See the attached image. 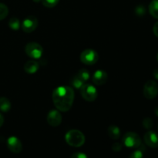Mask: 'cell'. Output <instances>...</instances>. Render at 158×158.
<instances>
[{
    "instance_id": "52a82bcc",
    "label": "cell",
    "mask_w": 158,
    "mask_h": 158,
    "mask_svg": "<svg viewBox=\"0 0 158 158\" xmlns=\"http://www.w3.org/2000/svg\"><path fill=\"white\" fill-rule=\"evenodd\" d=\"M158 94V85L154 80H148L143 87V95L148 100L154 99Z\"/></svg>"
},
{
    "instance_id": "4dcf8cb0",
    "label": "cell",
    "mask_w": 158,
    "mask_h": 158,
    "mask_svg": "<svg viewBox=\"0 0 158 158\" xmlns=\"http://www.w3.org/2000/svg\"><path fill=\"white\" fill-rule=\"evenodd\" d=\"M34 2H39L40 1H41V0H33Z\"/></svg>"
},
{
    "instance_id": "ac0fdd59",
    "label": "cell",
    "mask_w": 158,
    "mask_h": 158,
    "mask_svg": "<svg viewBox=\"0 0 158 158\" xmlns=\"http://www.w3.org/2000/svg\"><path fill=\"white\" fill-rule=\"evenodd\" d=\"M70 83L73 87L76 88V89H80L81 86L84 84V82H83L78 76L76 75L71 79Z\"/></svg>"
},
{
    "instance_id": "30bf717a",
    "label": "cell",
    "mask_w": 158,
    "mask_h": 158,
    "mask_svg": "<svg viewBox=\"0 0 158 158\" xmlns=\"http://www.w3.org/2000/svg\"><path fill=\"white\" fill-rule=\"evenodd\" d=\"M62 122V115L58 110H52L47 114V123L52 127H58Z\"/></svg>"
},
{
    "instance_id": "ba28073f",
    "label": "cell",
    "mask_w": 158,
    "mask_h": 158,
    "mask_svg": "<svg viewBox=\"0 0 158 158\" xmlns=\"http://www.w3.org/2000/svg\"><path fill=\"white\" fill-rule=\"evenodd\" d=\"M38 26V19L35 16H28L22 23V29L26 33L35 31Z\"/></svg>"
},
{
    "instance_id": "1f68e13d",
    "label": "cell",
    "mask_w": 158,
    "mask_h": 158,
    "mask_svg": "<svg viewBox=\"0 0 158 158\" xmlns=\"http://www.w3.org/2000/svg\"><path fill=\"white\" fill-rule=\"evenodd\" d=\"M157 62H158V53H157Z\"/></svg>"
},
{
    "instance_id": "2e32d148",
    "label": "cell",
    "mask_w": 158,
    "mask_h": 158,
    "mask_svg": "<svg viewBox=\"0 0 158 158\" xmlns=\"http://www.w3.org/2000/svg\"><path fill=\"white\" fill-rule=\"evenodd\" d=\"M149 12L154 18L158 19V0H152L149 5Z\"/></svg>"
},
{
    "instance_id": "4316f807",
    "label": "cell",
    "mask_w": 158,
    "mask_h": 158,
    "mask_svg": "<svg viewBox=\"0 0 158 158\" xmlns=\"http://www.w3.org/2000/svg\"><path fill=\"white\" fill-rule=\"evenodd\" d=\"M153 32H154V35L158 38V22L154 24V28H153Z\"/></svg>"
},
{
    "instance_id": "e0dca14e",
    "label": "cell",
    "mask_w": 158,
    "mask_h": 158,
    "mask_svg": "<svg viewBox=\"0 0 158 158\" xmlns=\"http://www.w3.org/2000/svg\"><path fill=\"white\" fill-rule=\"evenodd\" d=\"M9 26L12 30H19L20 28V22L19 20V19H17L16 17H12V18H11L9 21Z\"/></svg>"
},
{
    "instance_id": "4fadbf2b",
    "label": "cell",
    "mask_w": 158,
    "mask_h": 158,
    "mask_svg": "<svg viewBox=\"0 0 158 158\" xmlns=\"http://www.w3.org/2000/svg\"><path fill=\"white\" fill-rule=\"evenodd\" d=\"M39 68H40V64L35 60H29L24 65V70L28 74L35 73L38 71Z\"/></svg>"
},
{
    "instance_id": "484cf974",
    "label": "cell",
    "mask_w": 158,
    "mask_h": 158,
    "mask_svg": "<svg viewBox=\"0 0 158 158\" xmlns=\"http://www.w3.org/2000/svg\"><path fill=\"white\" fill-rule=\"evenodd\" d=\"M112 149L115 152H119V151H121L122 145L120 143H114L112 146Z\"/></svg>"
},
{
    "instance_id": "603a6c76",
    "label": "cell",
    "mask_w": 158,
    "mask_h": 158,
    "mask_svg": "<svg viewBox=\"0 0 158 158\" xmlns=\"http://www.w3.org/2000/svg\"><path fill=\"white\" fill-rule=\"evenodd\" d=\"M135 13L137 14L138 16H143L146 13V9L143 6L140 5V6H137L135 9Z\"/></svg>"
},
{
    "instance_id": "8fae6325",
    "label": "cell",
    "mask_w": 158,
    "mask_h": 158,
    "mask_svg": "<svg viewBox=\"0 0 158 158\" xmlns=\"http://www.w3.org/2000/svg\"><path fill=\"white\" fill-rule=\"evenodd\" d=\"M108 75L106 71L98 69L92 76V81L97 86H102L107 81Z\"/></svg>"
},
{
    "instance_id": "7c38bea8",
    "label": "cell",
    "mask_w": 158,
    "mask_h": 158,
    "mask_svg": "<svg viewBox=\"0 0 158 158\" xmlns=\"http://www.w3.org/2000/svg\"><path fill=\"white\" fill-rule=\"evenodd\" d=\"M144 142L148 147L152 148H158V134L154 131H150L144 134Z\"/></svg>"
},
{
    "instance_id": "3957f363",
    "label": "cell",
    "mask_w": 158,
    "mask_h": 158,
    "mask_svg": "<svg viewBox=\"0 0 158 158\" xmlns=\"http://www.w3.org/2000/svg\"><path fill=\"white\" fill-rule=\"evenodd\" d=\"M123 143L129 148H138L141 146V139L140 136L134 132H128L123 137Z\"/></svg>"
},
{
    "instance_id": "8992f818",
    "label": "cell",
    "mask_w": 158,
    "mask_h": 158,
    "mask_svg": "<svg viewBox=\"0 0 158 158\" xmlns=\"http://www.w3.org/2000/svg\"><path fill=\"white\" fill-rule=\"evenodd\" d=\"M80 60L86 65H94L98 60V53L92 49H86L80 54Z\"/></svg>"
},
{
    "instance_id": "d6986e66",
    "label": "cell",
    "mask_w": 158,
    "mask_h": 158,
    "mask_svg": "<svg viewBox=\"0 0 158 158\" xmlns=\"http://www.w3.org/2000/svg\"><path fill=\"white\" fill-rule=\"evenodd\" d=\"M83 82H86L89 80L90 78V73H89V71L86 69H81L79 70L78 73L77 74Z\"/></svg>"
},
{
    "instance_id": "7a4b0ae2",
    "label": "cell",
    "mask_w": 158,
    "mask_h": 158,
    "mask_svg": "<svg viewBox=\"0 0 158 158\" xmlns=\"http://www.w3.org/2000/svg\"><path fill=\"white\" fill-rule=\"evenodd\" d=\"M65 140L69 146L80 148L84 144L86 138L81 131L78 130H71L66 134Z\"/></svg>"
},
{
    "instance_id": "5bb4252c",
    "label": "cell",
    "mask_w": 158,
    "mask_h": 158,
    "mask_svg": "<svg viewBox=\"0 0 158 158\" xmlns=\"http://www.w3.org/2000/svg\"><path fill=\"white\" fill-rule=\"evenodd\" d=\"M108 135L113 140H118L120 137V130L115 125H111L108 127Z\"/></svg>"
},
{
    "instance_id": "6da1fadb",
    "label": "cell",
    "mask_w": 158,
    "mask_h": 158,
    "mask_svg": "<svg viewBox=\"0 0 158 158\" xmlns=\"http://www.w3.org/2000/svg\"><path fill=\"white\" fill-rule=\"evenodd\" d=\"M52 101L60 112H67L71 109L74 100V91L70 86H62L52 92Z\"/></svg>"
},
{
    "instance_id": "ffe728a7",
    "label": "cell",
    "mask_w": 158,
    "mask_h": 158,
    "mask_svg": "<svg viewBox=\"0 0 158 158\" xmlns=\"http://www.w3.org/2000/svg\"><path fill=\"white\" fill-rule=\"evenodd\" d=\"M9 14V9L3 3H0V21L4 19Z\"/></svg>"
},
{
    "instance_id": "7402d4cb",
    "label": "cell",
    "mask_w": 158,
    "mask_h": 158,
    "mask_svg": "<svg viewBox=\"0 0 158 158\" xmlns=\"http://www.w3.org/2000/svg\"><path fill=\"white\" fill-rule=\"evenodd\" d=\"M143 126L145 129L150 130L154 126V123H153V120L151 118H145L143 120Z\"/></svg>"
},
{
    "instance_id": "9a60e30c",
    "label": "cell",
    "mask_w": 158,
    "mask_h": 158,
    "mask_svg": "<svg viewBox=\"0 0 158 158\" xmlns=\"http://www.w3.org/2000/svg\"><path fill=\"white\" fill-rule=\"evenodd\" d=\"M11 107H12V105L9 99L5 97H0V111L4 113L9 112Z\"/></svg>"
},
{
    "instance_id": "277c9868",
    "label": "cell",
    "mask_w": 158,
    "mask_h": 158,
    "mask_svg": "<svg viewBox=\"0 0 158 158\" xmlns=\"http://www.w3.org/2000/svg\"><path fill=\"white\" fill-rule=\"evenodd\" d=\"M80 89L82 97L88 102L94 101L98 96L97 88L94 85L89 84V83L85 84L84 83Z\"/></svg>"
},
{
    "instance_id": "44dd1931",
    "label": "cell",
    "mask_w": 158,
    "mask_h": 158,
    "mask_svg": "<svg viewBox=\"0 0 158 158\" xmlns=\"http://www.w3.org/2000/svg\"><path fill=\"white\" fill-rule=\"evenodd\" d=\"M42 3L44 6L47 8H52L55 7L58 4L60 0H41Z\"/></svg>"
},
{
    "instance_id": "d4e9b609",
    "label": "cell",
    "mask_w": 158,
    "mask_h": 158,
    "mask_svg": "<svg viewBox=\"0 0 158 158\" xmlns=\"http://www.w3.org/2000/svg\"><path fill=\"white\" fill-rule=\"evenodd\" d=\"M70 158H88L86 154L82 152H76L73 154H72Z\"/></svg>"
},
{
    "instance_id": "f546056e",
    "label": "cell",
    "mask_w": 158,
    "mask_h": 158,
    "mask_svg": "<svg viewBox=\"0 0 158 158\" xmlns=\"http://www.w3.org/2000/svg\"><path fill=\"white\" fill-rule=\"evenodd\" d=\"M154 113H155L156 115L158 117V106H157V107L155 108V110H154Z\"/></svg>"
},
{
    "instance_id": "f1b7e54d",
    "label": "cell",
    "mask_w": 158,
    "mask_h": 158,
    "mask_svg": "<svg viewBox=\"0 0 158 158\" xmlns=\"http://www.w3.org/2000/svg\"><path fill=\"white\" fill-rule=\"evenodd\" d=\"M3 123H4V117H3V116L0 114V127L2 126Z\"/></svg>"
},
{
    "instance_id": "cb8c5ba5",
    "label": "cell",
    "mask_w": 158,
    "mask_h": 158,
    "mask_svg": "<svg viewBox=\"0 0 158 158\" xmlns=\"http://www.w3.org/2000/svg\"><path fill=\"white\" fill-rule=\"evenodd\" d=\"M129 158H143V151L140 150H137L131 154Z\"/></svg>"
},
{
    "instance_id": "83f0119b",
    "label": "cell",
    "mask_w": 158,
    "mask_h": 158,
    "mask_svg": "<svg viewBox=\"0 0 158 158\" xmlns=\"http://www.w3.org/2000/svg\"><path fill=\"white\" fill-rule=\"evenodd\" d=\"M153 75H154V78H155L156 80H158V68L154 71V73H153Z\"/></svg>"
},
{
    "instance_id": "9c48e42d",
    "label": "cell",
    "mask_w": 158,
    "mask_h": 158,
    "mask_svg": "<svg viewBox=\"0 0 158 158\" xmlns=\"http://www.w3.org/2000/svg\"><path fill=\"white\" fill-rule=\"evenodd\" d=\"M7 147L11 152L19 154L23 150V144L19 139L16 137H10L7 140Z\"/></svg>"
},
{
    "instance_id": "5b68a950",
    "label": "cell",
    "mask_w": 158,
    "mask_h": 158,
    "mask_svg": "<svg viewBox=\"0 0 158 158\" xmlns=\"http://www.w3.org/2000/svg\"><path fill=\"white\" fill-rule=\"evenodd\" d=\"M25 52L27 54L28 56L34 59V60H37L42 56L43 50V47L39 43H35V42H31L26 46Z\"/></svg>"
}]
</instances>
